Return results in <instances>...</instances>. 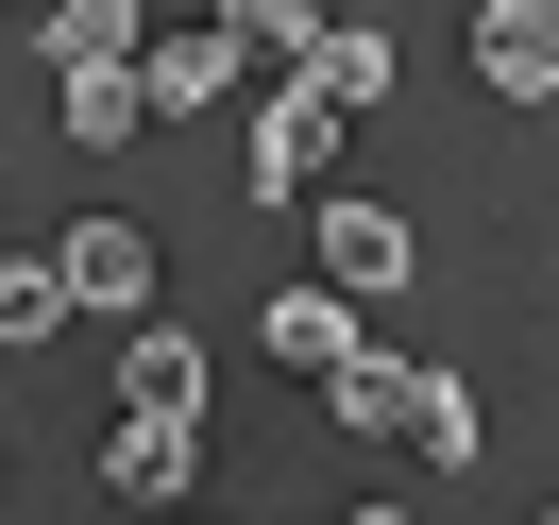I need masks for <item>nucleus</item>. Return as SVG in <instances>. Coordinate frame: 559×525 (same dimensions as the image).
I'll return each mask as SVG.
<instances>
[{
  "label": "nucleus",
  "instance_id": "2eb2a0df",
  "mask_svg": "<svg viewBox=\"0 0 559 525\" xmlns=\"http://www.w3.org/2000/svg\"><path fill=\"white\" fill-rule=\"evenodd\" d=\"M51 322H69V272L51 254H0V339H51Z\"/></svg>",
  "mask_w": 559,
  "mask_h": 525
},
{
  "label": "nucleus",
  "instance_id": "4468645a",
  "mask_svg": "<svg viewBox=\"0 0 559 525\" xmlns=\"http://www.w3.org/2000/svg\"><path fill=\"white\" fill-rule=\"evenodd\" d=\"M136 119H153V103H136V69H69V136H85V153H119Z\"/></svg>",
  "mask_w": 559,
  "mask_h": 525
},
{
  "label": "nucleus",
  "instance_id": "0eeeda50",
  "mask_svg": "<svg viewBox=\"0 0 559 525\" xmlns=\"http://www.w3.org/2000/svg\"><path fill=\"white\" fill-rule=\"evenodd\" d=\"M254 339H272V356H288V373H340V356H356V339H373V322H356V306H340V288H272V306H254Z\"/></svg>",
  "mask_w": 559,
  "mask_h": 525
},
{
  "label": "nucleus",
  "instance_id": "39448f33",
  "mask_svg": "<svg viewBox=\"0 0 559 525\" xmlns=\"http://www.w3.org/2000/svg\"><path fill=\"white\" fill-rule=\"evenodd\" d=\"M119 339H136L119 356V407L136 423H204V339H187V322H119Z\"/></svg>",
  "mask_w": 559,
  "mask_h": 525
},
{
  "label": "nucleus",
  "instance_id": "f257e3e1",
  "mask_svg": "<svg viewBox=\"0 0 559 525\" xmlns=\"http://www.w3.org/2000/svg\"><path fill=\"white\" fill-rule=\"evenodd\" d=\"M238 17H170V35H136V103L153 119H204V103H238Z\"/></svg>",
  "mask_w": 559,
  "mask_h": 525
},
{
  "label": "nucleus",
  "instance_id": "20e7f679",
  "mask_svg": "<svg viewBox=\"0 0 559 525\" xmlns=\"http://www.w3.org/2000/svg\"><path fill=\"white\" fill-rule=\"evenodd\" d=\"M475 85H491V103H543V85H559V17H543V0H475Z\"/></svg>",
  "mask_w": 559,
  "mask_h": 525
},
{
  "label": "nucleus",
  "instance_id": "ddd939ff",
  "mask_svg": "<svg viewBox=\"0 0 559 525\" xmlns=\"http://www.w3.org/2000/svg\"><path fill=\"white\" fill-rule=\"evenodd\" d=\"M322 407H340V423H356V441H390V407H407V373H390V356H373V339H356V356H340V373H322Z\"/></svg>",
  "mask_w": 559,
  "mask_h": 525
},
{
  "label": "nucleus",
  "instance_id": "f8f14e48",
  "mask_svg": "<svg viewBox=\"0 0 559 525\" xmlns=\"http://www.w3.org/2000/svg\"><path fill=\"white\" fill-rule=\"evenodd\" d=\"M221 17H238V51H272V69H306V51L340 35V17H322V0H221Z\"/></svg>",
  "mask_w": 559,
  "mask_h": 525
},
{
  "label": "nucleus",
  "instance_id": "1a4fd4ad",
  "mask_svg": "<svg viewBox=\"0 0 559 525\" xmlns=\"http://www.w3.org/2000/svg\"><path fill=\"white\" fill-rule=\"evenodd\" d=\"M306 85H322V103L356 119V103H390V85H407V51H390V35H356V17H340V35L306 51Z\"/></svg>",
  "mask_w": 559,
  "mask_h": 525
},
{
  "label": "nucleus",
  "instance_id": "7ed1b4c3",
  "mask_svg": "<svg viewBox=\"0 0 559 525\" xmlns=\"http://www.w3.org/2000/svg\"><path fill=\"white\" fill-rule=\"evenodd\" d=\"M51 272H69V322H153V238H136V220L51 238Z\"/></svg>",
  "mask_w": 559,
  "mask_h": 525
},
{
  "label": "nucleus",
  "instance_id": "f03ea898",
  "mask_svg": "<svg viewBox=\"0 0 559 525\" xmlns=\"http://www.w3.org/2000/svg\"><path fill=\"white\" fill-rule=\"evenodd\" d=\"M322 153H340V103L288 69L272 103H254V204H306V187H322Z\"/></svg>",
  "mask_w": 559,
  "mask_h": 525
},
{
  "label": "nucleus",
  "instance_id": "6e6552de",
  "mask_svg": "<svg viewBox=\"0 0 559 525\" xmlns=\"http://www.w3.org/2000/svg\"><path fill=\"white\" fill-rule=\"evenodd\" d=\"M103 475L136 491V509H187V475H204V441H187V423H136V407H119V441H103Z\"/></svg>",
  "mask_w": 559,
  "mask_h": 525
},
{
  "label": "nucleus",
  "instance_id": "f3484780",
  "mask_svg": "<svg viewBox=\"0 0 559 525\" xmlns=\"http://www.w3.org/2000/svg\"><path fill=\"white\" fill-rule=\"evenodd\" d=\"M170 525H204V509H170Z\"/></svg>",
  "mask_w": 559,
  "mask_h": 525
},
{
  "label": "nucleus",
  "instance_id": "9b49d317",
  "mask_svg": "<svg viewBox=\"0 0 559 525\" xmlns=\"http://www.w3.org/2000/svg\"><path fill=\"white\" fill-rule=\"evenodd\" d=\"M390 423H407L424 457H475V373H407V407H390Z\"/></svg>",
  "mask_w": 559,
  "mask_h": 525
},
{
  "label": "nucleus",
  "instance_id": "9d476101",
  "mask_svg": "<svg viewBox=\"0 0 559 525\" xmlns=\"http://www.w3.org/2000/svg\"><path fill=\"white\" fill-rule=\"evenodd\" d=\"M51 69H136V0H51Z\"/></svg>",
  "mask_w": 559,
  "mask_h": 525
},
{
  "label": "nucleus",
  "instance_id": "dca6fc26",
  "mask_svg": "<svg viewBox=\"0 0 559 525\" xmlns=\"http://www.w3.org/2000/svg\"><path fill=\"white\" fill-rule=\"evenodd\" d=\"M356 525H407V509H356Z\"/></svg>",
  "mask_w": 559,
  "mask_h": 525
},
{
  "label": "nucleus",
  "instance_id": "423d86ee",
  "mask_svg": "<svg viewBox=\"0 0 559 525\" xmlns=\"http://www.w3.org/2000/svg\"><path fill=\"white\" fill-rule=\"evenodd\" d=\"M322 288H340V306L407 288V220H390V204H322Z\"/></svg>",
  "mask_w": 559,
  "mask_h": 525
},
{
  "label": "nucleus",
  "instance_id": "a211bd4d",
  "mask_svg": "<svg viewBox=\"0 0 559 525\" xmlns=\"http://www.w3.org/2000/svg\"><path fill=\"white\" fill-rule=\"evenodd\" d=\"M204 17H221V0H204Z\"/></svg>",
  "mask_w": 559,
  "mask_h": 525
}]
</instances>
